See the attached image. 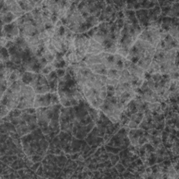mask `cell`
<instances>
[{
    "label": "cell",
    "mask_w": 179,
    "mask_h": 179,
    "mask_svg": "<svg viewBox=\"0 0 179 179\" xmlns=\"http://www.w3.org/2000/svg\"><path fill=\"white\" fill-rule=\"evenodd\" d=\"M169 34H170L173 38H176V40H178V35H179V32L177 28H173L170 29L169 31Z\"/></svg>",
    "instance_id": "6da1fadb"
},
{
    "label": "cell",
    "mask_w": 179,
    "mask_h": 179,
    "mask_svg": "<svg viewBox=\"0 0 179 179\" xmlns=\"http://www.w3.org/2000/svg\"><path fill=\"white\" fill-rule=\"evenodd\" d=\"M118 83H118V79H109V78H107V85H113V86H115L116 87Z\"/></svg>",
    "instance_id": "7a4b0ae2"
},
{
    "label": "cell",
    "mask_w": 179,
    "mask_h": 179,
    "mask_svg": "<svg viewBox=\"0 0 179 179\" xmlns=\"http://www.w3.org/2000/svg\"><path fill=\"white\" fill-rule=\"evenodd\" d=\"M9 111V108H7V107L6 106V105H1V118H3L4 117L6 116L7 114H8V113Z\"/></svg>",
    "instance_id": "3957f363"
},
{
    "label": "cell",
    "mask_w": 179,
    "mask_h": 179,
    "mask_svg": "<svg viewBox=\"0 0 179 179\" xmlns=\"http://www.w3.org/2000/svg\"><path fill=\"white\" fill-rule=\"evenodd\" d=\"M99 97L102 100H105L107 97V91H100L99 93Z\"/></svg>",
    "instance_id": "277c9868"
}]
</instances>
